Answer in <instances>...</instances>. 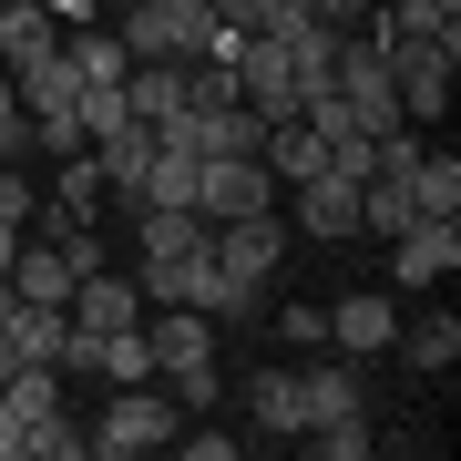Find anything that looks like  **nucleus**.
Wrapping results in <instances>:
<instances>
[{"label":"nucleus","instance_id":"nucleus-1","mask_svg":"<svg viewBox=\"0 0 461 461\" xmlns=\"http://www.w3.org/2000/svg\"><path fill=\"white\" fill-rule=\"evenodd\" d=\"M144 339H154V379L175 390V411L195 420V411H215V318L205 308H144Z\"/></svg>","mask_w":461,"mask_h":461},{"label":"nucleus","instance_id":"nucleus-2","mask_svg":"<svg viewBox=\"0 0 461 461\" xmlns=\"http://www.w3.org/2000/svg\"><path fill=\"white\" fill-rule=\"evenodd\" d=\"M175 430H185L175 390H165V379H133V390H113V400H103V420L83 430V461H144V451H175Z\"/></svg>","mask_w":461,"mask_h":461},{"label":"nucleus","instance_id":"nucleus-3","mask_svg":"<svg viewBox=\"0 0 461 461\" xmlns=\"http://www.w3.org/2000/svg\"><path fill=\"white\" fill-rule=\"evenodd\" d=\"M267 205H277L267 154H195V215H205V226H226V215H267Z\"/></svg>","mask_w":461,"mask_h":461},{"label":"nucleus","instance_id":"nucleus-4","mask_svg":"<svg viewBox=\"0 0 461 461\" xmlns=\"http://www.w3.org/2000/svg\"><path fill=\"white\" fill-rule=\"evenodd\" d=\"M329 83H339V103H348V113H359V133H390V123H400L390 51H379L369 32H339V72H329Z\"/></svg>","mask_w":461,"mask_h":461},{"label":"nucleus","instance_id":"nucleus-5","mask_svg":"<svg viewBox=\"0 0 461 461\" xmlns=\"http://www.w3.org/2000/svg\"><path fill=\"white\" fill-rule=\"evenodd\" d=\"M461 267V215H411L390 236V287H441Z\"/></svg>","mask_w":461,"mask_h":461},{"label":"nucleus","instance_id":"nucleus-6","mask_svg":"<svg viewBox=\"0 0 461 461\" xmlns=\"http://www.w3.org/2000/svg\"><path fill=\"white\" fill-rule=\"evenodd\" d=\"M277 257H287L277 205H267V215H226V226H215V267H226L236 287H267V277H277Z\"/></svg>","mask_w":461,"mask_h":461},{"label":"nucleus","instance_id":"nucleus-7","mask_svg":"<svg viewBox=\"0 0 461 461\" xmlns=\"http://www.w3.org/2000/svg\"><path fill=\"white\" fill-rule=\"evenodd\" d=\"M359 185L369 175H308V185H297V236L348 247V236H359Z\"/></svg>","mask_w":461,"mask_h":461},{"label":"nucleus","instance_id":"nucleus-8","mask_svg":"<svg viewBox=\"0 0 461 461\" xmlns=\"http://www.w3.org/2000/svg\"><path fill=\"white\" fill-rule=\"evenodd\" d=\"M297 400H308V430L369 420V379H359V359H308V369H297Z\"/></svg>","mask_w":461,"mask_h":461},{"label":"nucleus","instance_id":"nucleus-9","mask_svg":"<svg viewBox=\"0 0 461 461\" xmlns=\"http://www.w3.org/2000/svg\"><path fill=\"white\" fill-rule=\"evenodd\" d=\"M72 329H144V277H113V267H93V277H72Z\"/></svg>","mask_w":461,"mask_h":461},{"label":"nucleus","instance_id":"nucleus-10","mask_svg":"<svg viewBox=\"0 0 461 461\" xmlns=\"http://www.w3.org/2000/svg\"><path fill=\"white\" fill-rule=\"evenodd\" d=\"M451 62H461V51H390L400 123H441V113H451Z\"/></svg>","mask_w":461,"mask_h":461},{"label":"nucleus","instance_id":"nucleus-11","mask_svg":"<svg viewBox=\"0 0 461 461\" xmlns=\"http://www.w3.org/2000/svg\"><path fill=\"white\" fill-rule=\"evenodd\" d=\"M247 420H257V441H267V451L308 430V400H297V369H277V359H267V369L247 379Z\"/></svg>","mask_w":461,"mask_h":461},{"label":"nucleus","instance_id":"nucleus-12","mask_svg":"<svg viewBox=\"0 0 461 461\" xmlns=\"http://www.w3.org/2000/svg\"><path fill=\"white\" fill-rule=\"evenodd\" d=\"M390 339H400V308L379 287H359V297L329 308V348H348V359H369V348H390Z\"/></svg>","mask_w":461,"mask_h":461},{"label":"nucleus","instance_id":"nucleus-13","mask_svg":"<svg viewBox=\"0 0 461 461\" xmlns=\"http://www.w3.org/2000/svg\"><path fill=\"white\" fill-rule=\"evenodd\" d=\"M62 62H72V83H83V93H113L123 83V41H113V21H72V32H62Z\"/></svg>","mask_w":461,"mask_h":461},{"label":"nucleus","instance_id":"nucleus-14","mask_svg":"<svg viewBox=\"0 0 461 461\" xmlns=\"http://www.w3.org/2000/svg\"><path fill=\"white\" fill-rule=\"evenodd\" d=\"M123 226H133V257H185V247H205V236H215L195 205H133Z\"/></svg>","mask_w":461,"mask_h":461},{"label":"nucleus","instance_id":"nucleus-15","mask_svg":"<svg viewBox=\"0 0 461 461\" xmlns=\"http://www.w3.org/2000/svg\"><path fill=\"white\" fill-rule=\"evenodd\" d=\"M72 277H83V267H72L62 247H51V236H21V257H11V287L32 297V308H62V297H72Z\"/></svg>","mask_w":461,"mask_h":461},{"label":"nucleus","instance_id":"nucleus-16","mask_svg":"<svg viewBox=\"0 0 461 461\" xmlns=\"http://www.w3.org/2000/svg\"><path fill=\"white\" fill-rule=\"evenodd\" d=\"M123 103H133V123H175L185 113V62H133L123 72Z\"/></svg>","mask_w":461,"mask_h":461},{"label":"nucleus","instance_id":"nucleus-17","mask_svg":"<svg viewBox=\"0 0 461 461\" xmlns=\"http://www.w3.org/2000/svg\"><path fill=\"white\" fill-rule=\"evenodd\" d=\"M267 175H277V185H308V175H329V144H318L308 123H267Z\"/></svg>","mask_w":461,"mask_h":461},{"label":"nucleus","instance_id":"nucleus-18","mask_svg":"<svg viewBox=\"0 0 461 461\" xmlns=\"http://www.w3.org/2000/svg\"><path fill=\"white\" fill-rule=\"evenodd\" d=\"M390 348H400L411 369H451V359H461V318H451V308H430V318H411Z\"/></svg>","mask_w":461,"mask_h":461},{"label":"nucleus","instance_id":"nucleus-19","mask_svg":"<svg viewBox=\"0 0 461 461\" xmlns=\"http://www.w3.org/2000/svg\"><path fill=\"white\" fill-rule=\"evenodd\" d=\"M11 93H21V113H72V103H83V83H72L62 51H51V62H32V72H11Z\"/></svg>","mask_w":461,"mask_h":461},{"label":"nucleus","instance_id":"nucleus-20","mask_svg":"<svg viewBox=\"0 0 461 461\" xmlns=\"http://www.w3.org/2000/svg\"><path fill=\"white\" fill-rule=\"evenodd\" d=\"M51 205H62V215H103V165H93V144L51 165Z\"/></svg>","mask_w":461,"mask_h":461},{"label":"nucleus","instance_id":"nucleus-21","mask_svg":"<svg viewBox=\"0 0 461 461\" xmlns=\"http://www.w3.org/2000/svg\"><path fill=\"white\" fill-rule=\"evenodd\" d=\"M411 205L420 215H461V154H420L411 165Z\"/></svg>","mask_w":461,"mask_h":461},{"label":"nucleus","instance_id":"nucleus-22","mask_svg":"<svg viewBox=\"0 0 461 461\" xmlns=\"http://www.w3.org/2000/svg\"><path fill=\"white\" fill-rule=\"evenodd\" d=\"M205 11L226 21V32H297V21H308L297 0H205Z\"/></svg>","mask_w":461,"mask_h":461},{"label":"nucleus","instance_id":"nucleus-23","mask_svg":"<svg viewBox=\"0 0 461 461\" xmlns=\"http://www.w3.org/2000/svg\"><path fill=\"white\" fill-rule=\"evenodd\" d=\"M21 461H83V430H72L62 411H51V420H21Z\"/></svg>","mask_w":461,"mask_h":461},{"label":"nucleus","instance_id":"nucleus-24","mask_svg":"<svg viewBox=\"0 0 461 461\" xmlns=\"http://www.w3.org/2000/svg\"><path fill=\"white\" fill-rule=\"evenodd\" d=\"M277 339H287V348H329V308L287 297V308H277Z\"/></svg>","mask_w":461,"mask_h":461},{"label":"nucleus","instance_id":"nucleus-25","mask_svg":"<svg viewBox=\"0 0 461 461\" xmlns=\"http://www.w3.org/2000/svg\"><path fill=\"white\" fill-rule=\"evenodd\" d=\"M0 226H32V175L0 165Z\"/></svg>","mask_w":461,"mask_h":461},{"label":"nucleus","instance_id":"nucleus-26","mask_svg":"<svg viewBox=\"0 0 461 461\" xmlns=\"http://www.w3.org/2000/svg\"><path fill=\"white\" fill-rule=\"evenodd\" d=\"M175 441L195 451V461H236V451H247V441H236V430H205V420H195V430H175Z\"/></svg>","mask_w":461,"mask_h":461},{"label":"nucleus","instance_id":"nucleus-27","mask_svg":"<svg viewBox=\"0 0 461 461\" xmlns=\"http://www.w3.org/2000/svg\"><path fill=\"white\" fill-rule=\"evenodd\" d=\"M308 11H318V21H339V32H359V21L379 11V0H308Z\"/></svg>","mask_w":461,"mask_h":461},{"label":"nucleus","instance_id":"nucleus-28","mask_svg":"<svg viewBox=\"0 0 461 461\" xmlns=\"http://www.w3.org/2000/svg\"><path fill=\"white\" fill-rule=\"evenodd\" d=\"M0 133H32V113H21V93H11V72H0Z\"/></svg>","mask_w":461,"mask_h":461},{"label":"nucleus","instance_id":"nucleus-29","mask_svg":"<svg viewBox=\"0 0 461 461\" xmlns=\"http://www.w3.org/2000/svg\"><path fill=\"white\" fill-rule=\"evenodd\" d=\"M21 236H32V226H0V277H11V257H21Z\"/></svg>","mask_w":461,"mask_h":461},{"label":"nucleus","instance_id":"nucleus-30","mask_svg":"<svg viewBox=\"0 0 461 461\" xmlns=\"http://www.w3.org/2000/svg\"><path fill=\"white\" fill-rule=\"evenodd\" d=\"M103 11H123V0H103Z\"/></svg>","mask_w":461,"mask_h":461},{"label":"nucleus","instance_id":"nucleus-31","mask_svg":"<svg viewBox=\"0 0 461 461\" xmlns=\"http://www.w3.org/2000/svg\"><path fill=\"white\" fill-rule=\"evenodd\" d=\"M441 11H461V0H441Z\"/></svg>","mask_w":461,"mask_h":461}]
</instances>
